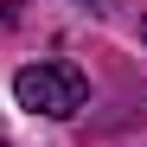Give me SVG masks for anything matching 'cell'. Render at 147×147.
<instances>
[{
	"label": "cell",
	"mask_w": 147,
	"mask_h": 147,
	"mask_svg": "<svg viewBox=\"0 0 147 147\" xmlns=\"http://www.w3.org/2000/svg\"><path fill=\"white\" fill-rule=\"evenodd\" d=\"M141 38H147V19H141Z\"/></svg>",
	"instance_id": "obj_2"
},
{
	"label": "cell",
	"mask_w": 147,
	"mask_h": 147,
	"mask_svg": "<svg viewBox=\"0 0 147 147\" xmlns=\"http://www.w3.org/2000/svg\"><path fill=\"white\" fill-rule=\"evenodd\" d=\"M0 147H7V134H0Z\"/></svg>",
	"instance_id": "obj_3"
},
{
	"label": "cell",
	"mask_w": 147,
	"mask_h": 147,
	"mask_svg": "<svg viewBox=\"0 0 147 147\" xmlns=\"http://www.w3.org/2000/svg\"><path fill=\"white\" fill-rule=\"evenodd\" d=\"M13 96H19V109H32V115H45V121H70L83 109V96H90V83H83V70L77 64H26L13 77Z\"/></svg>",
	"instance_id": "obj_1"
}]
</instances>
